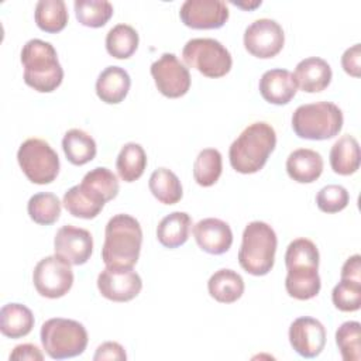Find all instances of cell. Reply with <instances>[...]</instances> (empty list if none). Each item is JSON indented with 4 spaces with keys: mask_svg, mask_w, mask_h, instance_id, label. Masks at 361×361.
<instances>
[{
    "mask_svg": "<svg viewBox=\"0 0 361 361\" xmlns=\"http://www.w3.org/2000/svg\"><path fill=\"white\" fill-rule=\"evenodd\" d=\"M142 244V230L137 219L130 214H114L106 224L102 259L106 267L133 268Z\"/></svg>",
    "mask_w": 361,
    "mask_h": 361,
    "instance_id": "6da1fadb",
    "label": "cell"
},
{
    "mask_svg": "<svg viewBox=\"0 0 361 361\" xmlns=\"http://www.w3.org/2000/svg\"><path fill=\"white\" fill-rule=\"evenodd\" d=\"M275 145L274 127L265 121H255L245 127L230 145V164L240 173H255L264 168Z\"/></svg>",
    "mask_w": 361,
    "mask_h": 361,
    "instance_id": "7a4b0ae2",
    "label": "cell"
},
{
    "mask_svg": "<svg viewBox=\"0 0 361 361\" xmlns=\"http://www.w3.org/2000/svg\"><path fill=\"white\" fill-rule=\"evenodd\" d=\"M24 82L39 93H51L61 86L63 69L58 61L56 49L51 42L34 38L21 49Z\"/></svg>",
    "mask_w": 361,
    "mask_h": 361,
    "instance_id": "3957f363",
    "label": "cell"
},
{
    "mask_svg": "<svg viewBox=\"0 0 361 361\" xmlns=\"http://www.w3.org/2000/svg\"><path fill=\"white\" fill-rule=\"evenodd\" d=\"M276 245V234L268 223H248L243 231V241L238 250L241 268L255 276L267 275L274 267Z\"/></svg>",
    "mask_w": 361,
    "mask_h": 361,
    "instance_id": "277c9868",
    "label": "cell"
},
{
    "mask_svg": "<svg viewBox=\"0 0 361 361\" xmlns=\"http://www.w3.org/2000/svg\"><path fill=\"white\" fill-rule=\"evenodd\" d=\"M343 111L331 102L299 106L292 114L295 134L305 140L322 141L336 137L343 128Z\"/></svg>",
    "mask_w": 361,
    "mask_h": 361,
    "instance_id": "5b68a950",
    "label": "cell"
},
{
    "mask_svg": "<svg viewBox=\"0 0 361 361\" xmlns=\"http://www.w3.org/2000/svg\"><path fill=\"white\" fill-rule=\"evenodd\" d=\"M41 343L45 353L54 360L80 355L87 347L85 326L72 319L54 317L41 326Z\"/></svg>",
    "mask_w": 361,
    "mask_h": 361,
    "instance_id": "8992f818",
    "label": "cell"
},
{
    "mask_svg": "<svg viewBox=\"0 0 361 361\" xmlns=\"http://www.w3.org/2000/svg\"><path fill=\"white\" fill-rule=\"evenodd\" d=\"M183 62L206 78H221L231 69L228 49L214 38H192L182 49Z\"/></svg>",
    "mask_w": 361,
    "mask_h": 361,
    "instance_id": "52a82bcc",
    "label": "cell"
},
{
    "mask_svg": "<svg viewBox=\"0 0 361 361\" xmlns=\"http://www.w3.org/2000/svg\"><path fill=\"white\" fill-rule=\"evenodd\" d=\"M17 161L27 179L37 185L51 183L59 172L58 154L41 138L25 140L17 151Z\"/></svg>",
    "mask_w": 361,
    "mask_h": 361,
    "instance_id": "ba28073f",
    "label": "cell"
},
{
    "mask_svg": "<svg viewBox=\"0 0 361 361\" xmlns=\"http://www.w3.org/2000/svg\"><path fill=\"white\" fill-rule=\"evenodd\" d=\"M32 282L41 296L58 299L71 290L73 285V271L71 264L61 257L48 255L35 265Z\"/></svg>",
    "mask_w": 361,
    "mask_h": 361,
    "instance_id": "9c48e42d",
    "label": "cell"
},
{
    "mask_svg": "<svg viewBox=\"0 0 361 361\" xmlns=\"http://www.w3.org/2000/svg\"><path fill=\"white\" fill-rule=\"evenodd\" d=\"M151 75L157 89L169 99H178L190 87L189 69L175 54L165 52L151 65Z\"/></svg>",
    "mask_w": 361,
    "mask_h": 361,
    "instance_id": "30bf717a",
    "label": "cell"
},
{
    "mask_svg": "<svg viewBox=\"0 0 361 361\" xmlns=\"http://www.w3.org/2000/svg\"><path fill=\"white\" fill-rule=\"evenodd\" d=\"M285 44V34L281 24L271 18L252 21L244 31V47L257 58L268 59L281 52Z\"/></svg>",
    "mask_w": 361,
    "mask_h": 361,
    "instance_id": "8fae6325",
    "label": "cell"
},
{
    "mask_svg": "<svg viewBox=\"0 0 361 361\" xmlns=\"http://www.w3.org/2000/svg\"><path fill=\"white\" fill-rule=\"evenodd\" d=\"M141 276L133 268L106 267L97 276L100 295L113 302H128L141 292Z\"/></svg>",
    "mask_w": 361,
    "mask_h": 361,
    "instance_id": "7c38bea8",
    "label": "cell"
},
{
    "mask_svg": "<svg viewBox=\"0 0 361 361\" xmlns=\"http://www.w3.org/2000/svg\"><path fill=\"white\" fill-rule=\"evenodd\" d=\"M180 21L193 30H216L228 20V8L221 0H186L179 10Z\"/></svg>",
    "mask_w": 361,
    "mask_h": 361,
    "instance_id": "4fadbf2b",
    "label": "cell"
},
{
    "mask_svg": "<svg viewBox=\"0 0 361 361\" xmlns=\"http://www.w3.org/2000/svg\"><path fill=\"white\" fill-rule=\"evenodd\" d=\"M55 255L71 265H83L93 251V237L90 231L71 224L62 226L54 238Z\"/></svg>",
    "mask_w": 361,
    "mask_h": 361,
    "instance_id": "5bb4252c",
    "label": "cell"
},
{
    "mask_svg": "<svg viewBox=\"0 0 361 361\" xmlns=\"http://www.w3.org/2000/svg\"><path fill=\"white\" fill-rule=\"evenodd\" d=\"M289 343L292 348L305 358L317 357L326 344V329L313 317L302 316L289 327Z\"/></svg>",
    "mask_w": 361,
    "mask_h": 361,
    "instance_id": "9a60e30c",
    "label": "cell"
},
{
    "mask_svg": "<svg viewBox=\"0 0 361 361\" xmlns=\"http://www.w3.org/2000/svg\"><path fill=\"white\" fill-rule=\"evenodd\" d=\"M193 235L197 245L213 255L224 254L233 244V231L230 226L214 217H207L193 226Z\"/></svg>",
    "mask_w": 361,
    "mask_h": 361,
    "instance_id": "2e32d148",
    "label": "cell"
},
{
    "mask_svg": "<svg viewBox=\"0 0 361 361\" xmlns=\"http://www.w3.org/2000/svg\"><path fill=\"white\" fill-rule=\"evenodd\" d=\"M296 90L295 76L288 69H269L259 79V93L271 104H288L295 97Z\"/></svg>",
    "mask_w": 361,
    "mask_h": 361,
    "instance_id": "e0dca14e",
    "label": "cell"
},
{
    "mask_svg": "<svg viewBox=\"0 0 361 361\" xmlns=\"http://www.w3.org/2000/svg\"><path fill=\"white\" fill-rule=\"evenodd\" d=\"M293 76L298 87L303 92L317 93L330 85L333 72L324 59L319 56H309L296 65Z\"/></svg>",
    "mask_w": 361,
    "mask_h": 361,
    "instance_id": "ac0fdd59",
    "label": "cell"
},
{
    "mask_svg": "<svg viewBox=\"0 0 361 361\" xmlns=\"http://www.w3.org/2000/svg\"><path fill=\"white\" fill-rule=\"evenodd\" d=\"M131 79L126 69L120 66L104 68L96 80V94L107 104L123 102L130 90Z\"/></svg>",
    "mask_w": 361,
    "mask_h": 361,
    "instance_id": "d6986e66",
    "label": "cell"
},
{
    "mask_svg": "<svg viewBox=\"0 0 361 361\" xmlns=\"http://www.w3.org/2000/svg\"><path fill=\"white\" fill-rule=\"evenodd\" d=\"M286 172L295 182L312 183L323 172V158L310 148L295 149L286 159Z\"/></svg>",
    "mask_w": 361,
    "mask_h": 361,
    "instance_id": "ffe728a7",
    "label": "cell"
},
{
    "mask_svg": "<svg viewBox=\"0 0 361 361\" xmlns=\"http://www.w3.org/2000/svg\"><path fill=\"white\" fill-rule=\"evenodd\" d=\"M207 290L214 300L220 303H233L244 293V279L235 271L223 268L209 278Z\"/></svg>",
    "mask_w": 361,
    "mask_h": 361,
    "instance_id": "44dd1931",
    "label": "cell"
},
{
    "mask_svg": "<svg viewBox=\"0 0 361 361\" xmlns=\"http://www.w3.org/2000/svg\"><path fill=\"white\" fill-rule=\"evenodd\" d=\"M34 327L32 312L21 303H7L0 310V331L8 338L27 336Z\"/></svg>",
    "mask_w": 361,
    "mask_h": 361,
    "instance_id": "7402d4cb",
    "label": "cell"
},
{
    "mask_svg": "<svg viewBox=\"0 0 361 361\" xmlns=\"http://www.w3.org/2000/svg\"><path fill=\"white\" fill-rule=\"evenodd\" d=\"M330 166L331 169L343 176L353 175L360 168V145L358 141L345 134L340 137L330 149Z\"/></svg>",
    "mask_w": 361,
    "mask_h": 361,
    "instance_id": "603a6c76",
    "label": "cell"
},
{
    "mask_svg": "<svg viewBox=\"0 0 361 361\" xmlns=\"http://www.w3.org/2000/svg\"><path fill=\"white\" fill-rule=\"evenodd\" d=\"M192 219L185 212H173L165 216L157 227V238L166 248L183 245L189 238Z\"/></svg>",
    "mask_w": 361,
    "mask_h": 361,
    "instance_id": "cb8c5ba5",
    "label": "cell"
},
{
    "mask_svg": "<svg viewBox=\"0 0 361 361\" xmlns=\"http://www.w3.org/2000/svg\"><path fill=\"white\" fill-rule=\"evenodd\" d=\"M62 149L66 159L78 166L90 162L97 152L93 137L80 128H71L65 133L62 138Z\"/></svg>",
    "mask_w": 361,
    "mask_h": 361,
    "instance_id": "d4e9b609",
    "label": "cell"
},
{
    "mask_svg": "<svg viewBox=\"0 0 361 361\" xmlns=\"http://www.w3.org/2000/svg\"><path fill=\"white\" fill-rule=\"evenodd\" d=\"M62 203L69 214L86 220L94 219L104 207V202L86 190L80 183L65 192Z\"/></svg>",
    "mask_w": 361,
    "mask_h": 361,
    "instance_id": "484cf974",
    "label": "cell"
},
{
    "mask_svg": "<svg viewBox=\"0 0 361 361\" xmlns=\"http://www.w3.org/2000/svg\"><path fill=\"white\" fill-rule=\"evenodd\" d=\"M147 168V154L137 142H127L116 159V169L121 180L134 182L140 179Z\"/></svg>",
    "mask_w": 361,
    "mask_h": 361,
    "instance_id": "4316f807",
    "label": "cell"
},
{
    "mask_svg": "<svg viewBox=\"0 0 361 361\" xmlns=\"http://www.w3.org/2000/svg\"><path fill=\"white\" fill-rule=\"evenodd\" d=\"M34 18L39 30L56 34L68 24V10L63 0H39L35 4Z\"/></svg>",
    "mask_w": 361,
    "mask_h": 361,
    "instance_id": "83f0119b",
    "label": "cell"
},
{
    "mask_svg": "<svg viewBox=\"0 0 361 361\" xmlns=\"http://www.w3.org/2000/svg\"><path fill=\"white\" fill-rule=\"evenodd\" d=\"M148 186L154 197L164 204H175L183 195L179 178L168 168L155 169L149 176Z\"/></svg>",
    "mask_w": 361,
    "mask_h": 361,
    "instance_id": "f1b7e54d",
    "label": "cell"
},
{
    "mask_svg": "<svg viewBox=\"0 0 361 361\" xmlns=\"http://www.w3.org/2000/svg\"><path fill=\"white\" fill-rule=\"evenodd\" d=\"M285 289L289 296L298 300L314 298L322 288L317 269H286Z\"/></svg>",
    "mask_w": 361,
    "mask_h": 361,
    "instance_id": "f546056e",
    "label": "cell"
},
{
    "mask_svg": "<svg viewBox=\"0 0 361 361\" xmlns=\"http://www.w3.org/2000/svg\"><path fill=\"white\" fill-rule=\"evenodd\" d=\"M138 42V32L128 24H117L106 35V49L117 59L130 58L137 51Z\"/></svg>",
    "mask_w": 361,
    "mask_h": 361,
    "instance_id": "4dcf8cb0",
    "label": "cell"
},
{
    "mask_svg": "<svg viewBox=\"0 0 361 361\" xmlns=\"http://www.w3.org/2000/svg\"><path fill=\"white\" fill-rule=\"evenodd\" d=\"M80 185L104 203L114 199L120 189L117 176L104 166H97L89 171L83 176Z\"/></svg>",
    "mask_w": 361,
    "mask_h": 361,
    "instance_id": "1f68e13d",
    "label": "cell"
},
{
    "mask_svg": "<svg viewBox=\"0 0 361 361\" xmlns=\"http://www.w3.org/2000/svg\"><path fill=\"white\" fill-rule=\"evenodd\" d=\"M319 259L316 244L305 237L290 241L285 252L286 269H319Z\"/></svg>",
    "mask_w": 361,
    "mask_h": 361,
    "instance_id": "d6a6232c",
    "label": "cell"
},
{
    "mask_svg": "<svg viewBox=\"0 0 361 361\" xmlns=\"http://www.w3.org/2000/svg\"><path fill=\"white\" fill-rule=\"evenodd\" d=\"M223 171L221 154L216 148L202 149L193 162V178L197 185L209 188L214 185Z\"/></svg>",
    "mask_w": 361,
    "mask_h": 361,
    "instance_id": "836d02e7",
    "label": "cell"
},
{
    "mask_svg": "<svg viewBox=\"0 0 361 361\" xmlns=\"http://www.w3.org/2000/svg\"><path fill=\"white\" fill-rule=\"evenodd\" d=\"M73 8L76 20L90 28L103 27L113 16V4L106 0H76Z\"/></svg>",
    "mask_w": 361,
    "mask_h": 361,
    "instance_id": "e575fe53",
    "label": "cell"
},
{
    "mask_svg": "<svg viewBox=\"0 0 361 361\" xmlns=\"http://www.w3.org/2000/svg\"><path fill=\"white\" fill-rule=\"evenodd\" d=\"M30 219L41 226H49L59 219L61 202L56 195L49 192L35 193L30 197L27 204Z\"/></svg>",
    "mask_w": 361,
    "mask_h": 361,
    "instance_id": "d590c367",
    "label": "cell"
},
{
    "mask_svg": "<svg viewBox=\"0 0 361 361\" xmlns=\"http://www.w3.org/2000/svg\"><path fill=\"white\" fill-rule=\"evenodd\" d=\"M360 329L358 322H344L336 331V344L344 361H360L361 345H360Z\"/></svg>",
    "mask_w": 361,
    "mask_h": 361,
    "instance_id": "8d00e7d4",
    "label": "cell"
},
{
    "mask_svg": "<svg viewBox=\"0 0 361 361\" xmlns=\"http://www.w3.org/2000/svg\"><path fill=\"white\" fill-rule=\"evenodd\" d=\"M331 300L341 312H357L361 307V282L340 279L333 288Z\"/></svg>",
    "mask_w": 361,
    "mask_h": 361,
    "instance_id": "74e56055",
    "label": "cell"
},
{
    "mask_svg": "<svg viewBox=\"0 0 361 361\" xmlns=\"http://www.w3.org/2000/svg\"><path fill=\"white\" fill-rule=\"evenodd\" d=\"M350 195L341 185H327L322 188L316 196L317 207L324 213H337L347 207Z\"/></svg>",
    "mask_w": 361,
    "mask_h": 361,
    "instance_id": "f35d334b",
    "label": "cell"
},
{
    "mask_svg": "<svg viewBox=\"0 0 361 361\" xmlns=\"http://www.w3.org/2000/svg\"><path fill=\"white\" fill-rule=\"evenodd\" d=\"M341 66L345 73L353 78L361 76V47L360 44H354L347 48L341 56Z\"/></svg>",
    "mask_w": 361,
    "mask_h": 361,
    "instance_id": "ab89813d",
    "label": "cell"
},
{
    "mask_svg": "<svg viewBox=\"0 0 361 361\" xmlns=\"http://www.w3.org/2000/svg\"><path fill=\"white\" fill-rule=\"evenodd\" d=\"M127 354L121 344L116 341H106L100 344L93 355L94 361H103V360H126Z\"/></svg>",
    "mask_w": 361,
    "mask_h": 361,
    "instance_id": "60d3db41",
    "label": "cell"
},
{
    "mask_svg": "<svg viewBox=\"0 0 361 361\" xmlns=\"http://www.w3.org/2000/svg\"><path fill=\"white\" fill-rule=\"evenodd\" d=\"M10 360H30V361H41L44 360V354L34 344H20L16 345L10 354Z\"/></svg>",
    "mask_w": 361,
    "mask_h": 361,
    "instance_id": "b9f144b4",
    "label": "cell"
},
{
    "mask_svg": "<svg viewBox=\"0 0 361 361\" xmlns=\"http://www.w3.org/2000/svg\"><path fill=\"white\" fill-rule=\"evenodd\" d=\"M341 279L361 282V257L358 254L347 258V261L341 267Z\"/></svg>",
    "mask_w": 361,
    "mask_h": 361,
    "instance_id": "7bdbcfd3",
    "label": "cell"
}]
</instances>
